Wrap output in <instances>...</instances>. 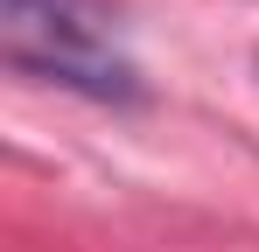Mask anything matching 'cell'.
Returning <instances> with one entry per match:
<instances>
[{"label":"cell","mask_w":259,"mask_h":252,"mask_svg":"<svg viewBox=\"0 0 259 252\" xmlns=\"http://www.w3.org/2000/svg\"><path fill=\"white\" fill-rule=\"evenodd\" d=\"M0 56L35 84H63L98 105H140L147 77L98 0H0Z\"/></svg>","instance_id":"1"}]
</instances>
